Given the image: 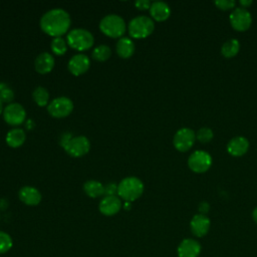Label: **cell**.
<instances>
[{
  "instance_id": "obj_25",
  "label": "cell",
  "mask_w": 257,
  "mask_h": 257,
  "mask_svg": "<svg viewBox=\"0 0 257 257\" xmlns=\"http://www.w3.org/2000/svg\"><path fill=\"white\" fill-rule=\"evenodd\" d=\"M91 55H92V58H94L97 61H105L110 57L111 50L109 46L105 44H100L92 50Z\"/></svg>"
},
{
  "instance_id": "obj_27",
  "label": "cell",
  "mask_w": 257,
  "mask_h": 257,
  "mask_svg": "<svg viewBox=\"0 0 257 257\" xmlns=\"http://www.w3.org/2000/svg\"><path fill=\"white\" fill-rule=\"evenodd\" d=\"M12 237L8 233L0 230V255L7 253L12 248Z\"/></svg>"
},
{
  "instance_id": "obj_28",
  "label": "cell",
  "mask_w": 257,
  "mask_h": 257,
  "mask_svg": "<svg viewBox=\"0 0 257 257\" xmlns=\"http://www.w3.org/2000/svg\"><path fill=\"white\" fill-rule=\"evenodd\" d=\"M14 98V91L7 83H0V100L2 102L11 103Z\"/></svg>"
},
{
  "instance_id": "obj_33",
  "label": "cell",
  "mask_w": 257,
  "mask_h": 257,
  "mask_svg": "<svg viewBox=\"0 0 257 257\" xmlns=\"http://www.w3.org/2000/svg\"><path fill=\"white\" fill-rule=\"evenodd\" d=\"M209 210H210V206H209L208 203L203 202V203H201V204L199 205V212H200V214L205 215Z\"/></svg>"
},
{
  "instance_id": "obj_14",
  "label": "cell",
  "mask_w": 257,
  "mask_h": 257,
  "mask_svg": "<svg viewBox=\"0 0 257 257\" xmlns=\"http://www.w3.org/2000/svg\"><path fill=\"white\" fill-rule=\"evenodd\" d=\"M211 226V222L210 219L203 214H196L190 222V229L191 232L196 236V237H204L205 235H207V233L209 232Z\"/></svg>"
},
{
  "instance_id": "obj_32",
  "label": "cell",
  "mask_w": 257,
  "mask_h": 257,
  "mask_svg": "<svg viewBox=\"0 0 257 257\" xmlns=\"http://www.w3.org/2000/svg\"><path fill=\"white\" fill-rule=\"evenodd\" d=\"M152 3L149 0H137L135 2V6L140 10H147L150 9Z\"/></svg>"
},
{
  "instance_id": "obj_20",
  "label": "cell",
  "mask_w": 257,
  "mask_h": 257,
  "mask_svg": "<svg viewBox=\"0 0 257 257\" xmlns=\"http://www.w3.org/2000/svg\"><path fill=\"white\" fill-rule=\"evenodd\" d=\"M116 53L121 58H130L135 52V43L130 37H120L115 44Z\"/></svg>"
},
{
  "instance_id": "obj_29",
  "label": "cell",
  "mask_w": 257,
  "mask_h": 257,
  "mask_svg": "<svg viewBox=\"0 0 257 257\" xmlns=\"http://www.w3.org/2000/svg\"><path fill=\"white\" fill-rule=\"evenodd\" d=\"M213 131L209 127H201L197 134L196 139L201 143H209L213 139Z\"/></svg>"
},
{
  "instance_id": "obj_19",
  "label": "cell",
  "mask_w": 257,
  "mask_h": 257,
  "mask_svg": "<svg viewBox=\"0 0 257 257\" xmlns=\"http://www.w3.org/2000/svg\"><path fill=\"white\" fill-rule=\"evenodd\" d=\"M150 13L153 19L157 21H165L171 14L169 5L163 1H155L150 7Z\"/></svg>"
},
{
  "instance_id": "obj_12",
  "label": "cell",
  "mask_w": 257,
  "mask_h": 257,
  "mask_svg": "<svg viewBox=\"0 0 257 257\" xmlns=\"http://www.w3.org/2000/svg\"><path fill=\"white\" fill-rule=\"evenodd\" d=\"M121 209V201L119 197L114 196H104L99 204L98 210L104 216H113L119 212Z\"/></svg>"
},
{
  "instance_id": "obj_11",
  "label": "cell",
  "mask_w": 257,
  "mask_h": 257,
  "mask_svg": "<svg viewBox=\"0 0 257 257\" xmlns=\"http://www.w3.org/2000/svg\"><path fill=\"white\" fill-rule=\"evenodd\" d=\"M196 140V134L193 130L189 127H182L180 128L174 136V147L179 152H187L189 151Z\"/></svg>"
},
{
  "instance_id": "obj_37",
  "label": "cell",
  "mask_w": 257,
  "mask_h": 257,
  "mask_svg": "<svg viewBox=\"0 0 257 257\" xmlns=\"http://www.w3.org/2000/svg\"><path fill=\"white\" fill-rule=\"evenodd\" d=\"M3 113V102L0 100V114Z\"/></svg>"
},
{
  "instance_id": "obj_21",
  "label": "cell",
  "mask_w": 257,
  "mask_h": 257,
  "mask_svg": "<svg viewBox=\"0 0 257 257\" xmlns=\"http://www.w3.org/2000/svg\"><path fill=\"white\" fill-rule=\"evenodd\" d=\"M26 136L21 128H12L6 135V143L11 148H19L25 142Z\"/></svg>"
},
{
  "instance_id": "obj_36",
  "label": "cell",
  "mask_w": 257,
  "mask_h": 257,
  "mask_svg": "<svg viewBox=\"0 0 257 257\" xmlns=\"http://www.w3.org/2000/svg\"><path fill=\"white\" fill-rule=\"evenodd\" d=\"M123 208H124L125 210H130V209H131V203H130V202H124Z\"/></svg>"
},
{
  "instance_id": "obj_13",
  "label": "cell",
  "mask_w": 257,
  "mask_h": 257,
  "mask_svg": "<svg viewBox=\"0 0 257 257\" xmlns=\"http://www.w3.org/2000/svg\"><path fill=\"white\" fill-rule=\"evenodd\" d=\"M201 244L192 238H186L181 241L177 248L179 257H198L201 253Z\"/></svg>"
},
{
  "instance_id": "obj_6",
  "label": "cell",
  "mask_w": 257,
  "mask_h": 257,
  "mask_svg": "<svg viewBox=\"0 0 257 257\" xmlns=\"http://www.w3.org/2000/svg\"><path fill=\"white\" fill-rule=\"evenodd\" d=\"M64 151L73 158H80L86 155L90 150V142L84 136H77L70 138L62 145Z\"/></svg>"
},
{
  "instance_id": "obj_7",
  "label": "cell",
  "mask_w": 257,
  "mask_h": 257,
  "mask_svg": "<svg viewBox=\"0 0 257 257\" xmlns=\"http://www.w3.org/2000/svg\"><path fill=\"white\" fill-rule=\"evenodd\" d=\"M47 110L51 116L62 118L71 113L73 110V102L66 96H58L48 103Z\"/></svg>"
},
{
  "instance_id": "obj_8",
  "label": "cell",
  "mask_w": 257,
  "mask_h": 257,
  "mask_svg": "<svg viewBox=\"0 0 257 257\" xmlns=\"http://www.w3.org/2000/svg\"><path fill=\"white\" fill-rule=\"evenodd\" d=\"M212 157L206 151H195L188 159L189 168L195 173H204L210 169Z\"/></svg>"
},
{
  "instance_id": "obj_31",
  "label": "cell",
  "mask_w": 257,
  "mask_h": 257,
  "mask_svg": "<svg viewBox=\"0 0 257 257\" xmlns=\"http://www.w3.org/2000/svg\"><path fill=\"white\" fill-rule=\"evenodd\" d=\"M117 193V186L114 183H108L104 186V196H114Z\"/></svg>"
},
{
  "instance_id": "obj_15",
  "label": "cell",
  "mask_w": 257,
  "mask_h": 257,
  "mask_svg": "<svg viewBox=\"0 0 257 257\" xmlns=\"http://www.w3.org/2000/svg\"><path fill=\"white\" fill-rule=\"evenodd\" d=\"M90 65L89 58L84 54H75L68 61V70L75 76L85 73Z\"/></svg>"
},
{
  "instance_id": "obj_26",
  "label": "cell",
  "mask_w": 257,
  "mask_h": 257,
  "mask_svg": "<svg viewBox=\"0 0 257 257\" xmlns=\"http://www.w3.org/2000/svg\"><path fill=\"white\" fill-rule=\"evenodd\" d=\"M50 46L55 55H63L67 50V42L62 37L53 38Z\"/></svg>"
},
{
  "instance_id": "obj_24",
  "label": "cell",
  "mask_w": 257,
  "mask_h": 257,
  "mask_svg": "<svg viewBox=\"0 0 257 257\" xmlns=\"http://www.w3.org/2000/svg\"><path fill=\"white\" fill-rule=\"evenodd\" d=\"M32 97L37 105L45 106L46 104H48L49 92L45 87L37 86V87H35V89L32 92Z\"/></svg>"
},
{
  "instance_id": "obj_30",
  "label": "cell",
  "mask_w": 257,
  "mask_h": 257,
  "mask_svg": "<svg viewBox=\"0 0 257 257\" xmlns=\"http://www.w3.org/2000/svg\"><path fill=\"white\" fill-rule=\"evenodd\" d=\"M215 5L219 7L221 10H229L235 7L236 2L234 0H216Z\"/></svg>"
},
{
  "instance_id": "obj_16",
  "label": "cell",
  "mask_w": 257,
  "mask_h": 257,
  "mask_svg": "<svg viewBox=\"0 0 257 257\" xmlns=\"http://www.w3.org/2000/svg\"><path fill=\"white\" fill-rule=\"evenodd\" d=\"M18 197L22 203L28 206H36L41 202V193L34 187L24 186L18 192Z\"/></svg>"
},
{
  "instance_id": "obj_5",
  "label": "cell",
  "mask_w": 257,
  "mask_h": 257,
  "mask_svg": "<svg viewBox=\"0 0 257 257\" xmlns=\"http://www.w3.org/2000/svg\"><path fill=\"white\" fill-rule=\"evenodd\" d=\"M127 28L128 33L133 38H146L153 33L155 23L149 16L140 15L130 21Z\"/></svg>"
},
{
  "instance_id": "obj_10",
  "label": "cell",
  "mask_w": 257,
  "mask_h": 257,
  "mask_svg": "<svg viewBox=\"0 0 257 257\" xmlns=\"http://www.w3.org/2000/svg\"><path fill=\"white\" fill-rule=\"evenodd\" d=\"M25 117L26 111L20 103L11 102L3 109V118L10 125L21 124L25 120Z\"/></svg>"
},
{
  "instance_id": "obj_23",
  "label": "cell",
  "mask_w": 257,
  "mask_h": 257,
  "mask_svg": "<svg viewBox=\"0 0 257 257\" xmlns=\"http://www.w3.org/2000/svg\"><path fill=\"white\" fill-rule=\"evenodd\" d=\"M240 48V43L236 38H231L223 43L221 47V53L226 58L234 57L238 52Z\"/></svg>"
},
{
  "instance_id": "obj_4",
  "label": "cell",
  "mask_w": 257,
  "mask_h": 257,
  "mask_svg": "<svg viewBox=\"0 0 257 257\" xmlns=\"http://www.w3.org/2000/svg\"><path fill=\"white\" fill-rule=\"evenodd\" d=\"M66 42L72 49L84 51L93 45L94 38L88 30L83 28H75L68 32L66 36Z\"/></svg>"
},
{
  "instance_id": "obj_22",
  "label": "cell",
  "mask_w": 257,
  "mask_h": 257,
  "mask_svg": "<svg viewBox=\"0 0 257 257\" xmlns=\"http://www.w3.org/2000/svg\"><path fill=\"white\" fill-rule=\"evenodd\" d=\"M84 193L90 198H97L104 195V186L95 180H89L83 184Z\"/></svg>"
},
{
  "instance_id": "obj_35",
  "label": "cell",
  "mask_w": 257,
  "mask_h": 257,
  "mask_svg": "<svg viewBox=\"0 0 257 257\" xmlns=\"http://www.w3.org/2000/svg\"><path fill=\"white\" fill-rule=\"evenodd\" d=\"M252 218H253V220H254V222L257 224V207L253 210V212H252Z\"/></svg>"
},
{
  "instance_id": "obj_3",
  "label": "cell",
  "mask_w": 257,
  "mask_h": 257,
  "mask_svg": "<svg viewBox=\"0 0 257 257\" xmlns=\"http://www.w3.org/2000/svg\"><path fill=\"white\" fill-rule=\"evenodd\" d=\"M99 29L104 35L108 37H122L125 32V23L119 15L108 14L100 20Z\"/></svg>"
},
{
  "instance_id": "obj_18",
  "label": "cell",
  "mask_w": 257,
  "mask_h": 257,
  "mask_svg": "<svg viewBox=\"0 0 257 257\" xmlns=\"http://www.w3.org/2000/svg\"><path fill=\"white\" fill-rule=\"evenodd\" d=\"M53 67L54 58L49 52L40 53L34 61V68L40 74H46L50 72Z\"/></svg>"
},
{
  "instance_id": "obj_9",
  "label": "cell",
  "mask_w": 257,
  "mask_h": 257,
  "mask_svg": "<svg viewBox=\"0 0 257 257\" xmlns=\"http://www.w3.org/2000/svg\"><path fill=\"white\" fill-rule=\"evenodd\" d=\"M230 23L231 26L238 31L247 30L252 23L251 13L243 7L235 8L230 14Z\"/></svg>"
},
{
  "instance_id": "obj_2",
  "label": "cell",
  "mask_w": 257,
  "mask_h": 257,
  "mask_svg": "<svg viewBox=\"0 0 257 257\" xmlns=\"http://www.w3.org/2000/svg\"><path fill=\"white\" fill-rule=\"evenodd\" d=\"M144 192V184L137 177H127L122 179L117 185V195L125 202L138 200Z\"/></svg>"
},
{
  "instance_id": "obj_1",
  "label": "cell",
  "mask_w": 257,
  "mask_h": 257,
  "mask_svg": "<svg viewBox=\"0 0 257 257\" xmlns=\"http://www.w3.org/2000/svg\"><path fill=\"white\" fill-rule=\"evenodd\" d=\"M70 16L61 8H54L45 12L40 19V27L49 36L61 37L70 27Z\"/></svg>"
},
{
  "instance_id": "obj_34",
  "label": "cell",
  "mask_w": 257,
  "mask_h": 257,
  "mask_svg": "<svg viewBox=\"0 0 257 257\" xmlns=\"http://www.w3.org/2000/svg\"><path fill=\"white\" fill-rule=\"evenodd\" d=\"M239 3H240V5H241V7L246 8V7L250 6L253 2H252V0H240Z\"/></svg>"
},
{
  "instance_id": "obj_17",
  "label": "cell",
  "mask_w": 257,
  "mask_h": 257,
  "mask_svg": "<svg viewBox=\"0 0 257 257\" xmlns=\"http://www.w3.org/2000/svg\"><path fill=\"white\" fill-rule=\"evenodd\" d=\"M249 149V141L241 136L235 137L229 141L227 152L233 157H241L247 153Z\"/></svg>"
}]
</instances>
